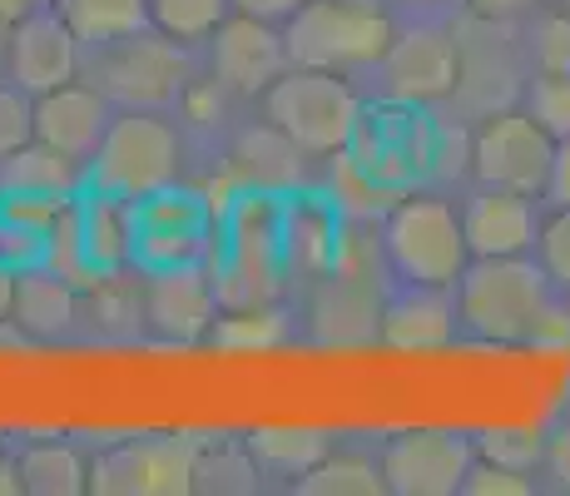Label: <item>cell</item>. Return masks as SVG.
<instances>
[{"label": "cell", "instance_id": "60d3db41", "mask_svg": "<svg viewBox=\"0 0 570 496\" xmlns=\"http://www.w3.org/2000/svg\"><path fill=\"white\" fill-rule=\"evenodd\" d=\"M546 189H551V198H556L561 208H570V139H561V145H556L551 184H546Z\"/></svg>", "mask_w": 570, "mask_h": 496}, {"label": "cell", "instance_id": "7a4b0ae2", "mask_svg": "<svg viewBox=\"0 0 570 496\" xmlns=\"http://www.w3.org/2000/svg\"><path fill=\"white\" fill-rule=\"evenodd\" d=\"M268 119L293 139L303 154H343L357 129V95L337 80V70H313L293 65L263 90Z\"/></svg>", "mask_w": 570, "mask_h": 496}, {"label": "cell", "instance_id": "1f68e13d", "mask_svg": "<svg viewBox=\"0 0 570 496\" xmlns=\"http://www.w3.org/2000/svg\"><path fill=\"white\" fill-rule=\"evenodd\" d=\"M476 451L511 471H531L535 461H546V432H535V427H487L476 437Z\"/></svg>", "mask_w": 570, "mask_h": 496}, {"label": "cell", "instance_id": "603a6c76", "mask_svg": "<svg viewBox=\"0 0 570 496\" xmlns=\"http://www.w3.org/2000/svg\"><path fill=\"white\" fill-rule=\"evenodd\" d=\"M234 174L248 184V189H268V194H283L298 184L303 174V149L283 135L278 125H258V129H244L234 145Z\"/></svg>", "mask_w": 570, "mask_h": 496}, {"label": "cell", "instance_id": "4dcf8cb0", "mask_svg": "<svg viewBox=\"0 0 570 496\" xmlns=\"http://www.w3.org/2000/svg\"><path fill=\"white\" fill-rule=\"evenodd\" d=\"M228 6H234V0H149V20H155L169 40L189 46V40H208L224 26Z\"/></svg>", "mask_w": 570, "mask_h": 496}, {"label": "cell", "instance_id": "2e32d148", "mask_svg": "<svg viewBox=\"0 0 570 496\" xmlns=\"http://www.w3.org/2000/svg\"><path fill=\"white\" fill-rule=\"evenodd\" d=\"M283 263L308 279H327L343 263V218L323 194H293L283 204Z\"/></svg>", "mask_w": 570, "mask_h": 496}, {"label": "cell", "instance_id": "6da1fadb", "mask_svg": "<svg viewBox=\"0 0 570 496\" xmlns=\"http://www.w3.org/2000/svg\"><path fill=\"white\" fill-rule=\"evenodd\" d=\"M288 60L313 70L377 65L392 46V20L372 0H303L288 16Z\"/></svg>", "mask_w": 570, "mask_h": 496}, {"label": "cell", "instance_id": "7402d4cb", "mask_svg": "<svg viewBox=\"0 0 570 496\" xmlns=\"http://www.w3.org/2000/svg\"><path fill=\"white\" fill-rule=\"evenodd\" d=\"M80 164L85 159H75V154L30 139L26 149H16V154L0 159V189L6 194H40V198H60V204H70V198L80 194Z\"/></svg>", "mask_w": 570, "mask_h": 496}, {"label": "cell", "instance_id": "c3c4849f", "mask_svg": "<svg viewBox=\"0 0 570 496\" xmlns=\"http://www.w3.org/2000/svg\"><path fill=\"white\" fill-rule=\"evenodd\" d=\"M407 6H436V0H407Z\"/></svg>", "mask_w": 570, "mask_h": 496}, {"label": "cell", "instance_id": "83f0119b", "mask_svg": "<svg viewBox=\"0 0 570 496\" xmlns=\"http://www.w3.org/2000/svg\"><path fill=\"white\" fill-rule=\"evenodd\" d=\"M293 487L298 496H382L387 477H382V461H367L357 451H327Z\"/></svg>", "mask_w": 570, "mask_h": 496}, {"label": "cell", "instance_id": "44dd1931", "mask_svg": "<svg viewBox=\"0 0 570 496\" xmlns=\"http://www.w3.org/2000/svg\"><path fill=\"white\" fill-rule=\"evenodd\" d=\"M10 318H16L26 333H36V338H60L65 328L80 318V289H75L65 273L40 269V263L36 269H20Z\"/></svg>", "mask_w": 570, "mask_h": 496}, {"label": "cell", "instance_id": "e0dca14e", "mask_svg": "<svg viewBox=\"0 0 570 496\" xmlns=\"http://www.w3.org/2000/svg\"><path fill=\"white\" fill-rule=\"evenodd\" d=\"M109 129V109L100 90H80V85H60V90L36 95V139L55 145L75 159H95Z\"/></svg>", "mask_w": 570, "mask_h": 496}, {"label": "cell", "instance_id": "4fadbf2b", "mask_svg": "<svg viewBox=\"0 0 570 496\" xmlns=\"http://www.w3.org/2000/svg\"><path fill=\"white\" fill-rule=\"evenodd\" d=\"M382 80H387L392 99H442L456 85V46L446 30L416 26L407 36H392L387 55H382Z\"/></svg>", "mask_w": 570, "mask_h": 496}, {"label": "cell", "instance_id": "8992f818", "mask_svg": "<svg viewBox=\"0 0 570 496\" xmlns=\"http://www.w3.org/2000/svg\"><path fill=\"white\" fill-rule=\"evenodd\" d=\"M90 492H100V496L194 492V442L189 437H129V442H115L95 457Z\"/></svg>", "mask_w": 570, "mask_h": 496}, {"label": "cell", "instance_id": "d4e9b609", "mask_svg": "<svg viewBox=\"0 0 570 496\" xmlns=\"http://www.w3.org/2000/svg\"><path fill=\"white\" fill-rule=\"evenodd\" d=\"M258 457L248 437H218L194 442V492L204 496H248L258 492Z\"/></svg>", "mask_w": 570, "mask_h": 496}, {"label": "cell", "instance_id": "7bdbcfd3", "mask_svg": "<svg viewBox=\"0 0 570 496\" xmlns=\"http://www.w3.org/2000/svg\"><path fill=\"white\" fill-rule=\"evenodd\" d=\"M462 6L471 10V16H481V20H501V16H517V10H525L531 0H462Z\"/></svg>", "mask_w": 570, "mask_h": 496}, {"label": "cell", "instance_id": "ba28073f", "mask_svg": "<svg viewBox=\"0 0 570 496\" xmlns=\"http://www.w3.org/2000/svg\"><path fill=\"white\" fill-rule=\"evenodd\" d=\"M556 139L531 115H491L471 139V169L491 189L541 194L551 184Z\"/></svg>", "mask_w": 570, "mask_h": 496}, {"label": "cell", "instance_id": "9c48e42d", "mask_svg": "<svg viewBox=\"0 0 570 496\" xmlns=\"http://www.w3.org/2000/svg\"><path fill=\"white\" fill-rule=\"evenodd\" d=\"M471 437L452 427H412L382 447V477L397 496H452L471 471Z\"/></svg>", "mask_w": 570, "mask_h": 496}, {"label": "cell", "instance_id": "b9f144b4", "mask_svg": "<svg viewBox=\"0 0 570 496\" xmlns=\"http://www.w3.org/2000/svg\"><path fill=\"white\" fill-rule=\"evenodd\" d=\"M244 16H258V20H278V16H293L303 0H234Z\"/></svg>", "mask_w": 570, "mask_h": 496}, {"label": "cell", "instance_id": "30bf717a", "mask_svg": "<svg viewBox=\"0 0 570 496\" xmlns=\"http://www.w3.org/2000/svg\"><path fill=\"white\" fill-rule=\"evenodd\" d=\"M105 90L125 105H169V99L184 95V80H189V65H184L179 40L159 36H125L115 46H105L100 70Z\"/></svg>", "mask_w": 570, "mask_h": 496}, {"label": "cell", "instance_id": "f1b7e54d", "mask_svg": "<svg viewBox=\"0 0 570 496\" xmlns=\"http://www.w3.org/2000/svg\"><path fill=\"white\" fill-rule=\"evenodd\" d=\"M20 482L30 496H80L90 492V467L65 442H36L20 457Z\"/></svg>", "mask_w": 570, "mask_h": 496}, {"label": "cell", "instance_id": "52a82bcc", "mask_svg": "<svg viewBox=\"0 0 570 496\" xmlns=\"http://www.w3.org/2000/svg\"><path fill=\"white\" fill-rule=\"evenodd\" d=\"M208 224H214V204L194 189H164L135 198V259L155 269H179V263H199L208 249Z\"/></svg>", "mask_w": 570, "mask_h": 496}, {"label": "cell", "instance_id": "277c9868", "mask_svg": "<svg viewBox=\"0 0 570 496\" xmlns=\"http://www.w3.org/2000/svg\"><path fill=\"white\" fill-rule=\"evenodd\" d=\"M382 244H387L392 269L407 283H436V289H452L466 269V234L462 218L442 204V198H402L387 214L382 228Z\"/></svg>", "mask_w": 570, "mask_h": 496}, {"label": "cell", "instance_id": "d6a6232c", "mask_svg": "<svg viewBox=\"0 0 570 496\" xmlns=\"http://www.w3.org/2000/svg\"><path fill=\"white\" fill-rule=\"evenodd\" d=\"M525 115H531L556 145L570 139V75L541 70V80L525 90Z\"/></svg>", "mask_w": 570, "mask_h": 496}, {"label": "cell", "instance_id": "4316f807", "mask_svg": "<svg viewBox=\"0 0 570 496\" xmlns=\"http://www.w3.org/2000/svg\"><path fill=\"white\" fill-rule=\"evenodd\" d=\"M60 16L85 46H115L149 26V0H60Z\"/></svg>", "mask_w": 570, "mask_h": 496}, {"label": "cell", "instance_id": "ee69618b", "mask_svg": "<svg viewBox=\"0 0 570 496\" xmlns=\"http://www.w3.org/2000/svg\"><path fill=\"white\" fill-rule=\"evenodd\" d=\"M16 273L6 259H0V318H10V303H16Z\"/></svg>", "mask_w": 570, "mask_h": 496}, {"label": "cell", "instance_id": "f546056e", "mask_svg": "<svg viewBox=\"0 0 570 496\" xmlns=\"http://www.w3.org/2000/svg\"><path fill=\"white\" fill-rule=\"evenodd\" d=\"M208 338L228 352H268V348L288 343V318L268 303H254V308H238V313H228V318H214Z\"/></svg>", "mask_w": 570, "mask_h": 496}, {"label": "cell", "instance_id": "681fc988", "mask_svg": "<svg viewBox=\"0 0 570 496\" xmlns=\"http://www.w3.org/2000/svg\"><path fill=\"white\" fill-rule=\"evenodd\" d=\"M566 6H570V0H566Z\"/></svg>", "mask_w": 570, "mask_h": 496}, {"label": "cell", "instance_id": "8fae6325", "mask_svg": "<svg viewBox=\"0 0 570 496\" xmlns=\"http://www.w3.org/2000/svg\"><path fill=\"white\" fill-rule=\"evenodd\" d=\"M377 125H367V115H357V129L353 139H347V149H357V169H363V179L372 189H397V184H407L412 174L426 169V159H432V135H426V125H416L412 115H402V109H377Z\"/></svg>", "mask_w": 570, "mask_h": 496}, {"label": "cell", "instance_id": "ab89813d", "mask_svg": "<svg viewBox=\"0 0 570 496\" xmlns=\"http://www.w3.org/2000/svg\"><path fill=\"white\" fill-rule=\"evenodd\" d=\"M546 467H551L556 487L570 492V422H561L551 437H546Z\"/></svg>", "mask_w": 570, "mask_h": 496}, {"label": "cell", "instance_id": "d6986e66", "mask_svg": "<svg viewBox=\"0 0 570 496\" xmlns=\"http://www.w3.org/2000/svg\"><path fill=\"white\" fill-rule=\"evenodd\" d=\"M525 198L531 194L491 189V184L471 198L462 214V234L476 259H507V253H525L535 244V214Z\"/></svg>", "mask_w": 570, "mask_h": 496}, {"label": "cell", "instance_id": "f6af8a7d", "mask_svg": "<svg viewBox=\"0 0 570 496\" xmlns=\"http://www.w3.org/2000/svg\"><path fill=\"white\" fill-rule=\"evenodd\" d=\"M16 492H26V482H20V461L0 457V496H16Z\"/></svg>", "mask_w": 570, "mask_h": 496}, {"label": "cell", "instance_id": "7c38bea8", "mask_svg": "<svg viewBox=\"0 0 570 496\" xmlns=\"http://www.w3.org/2000/svg\"><path fill=\"white\" fill-rule=\"evenodd\" d=\"M75 50H80V36L70 30V20L60 10H30V16L16 20V36H10L6 50L10 80L26 95L60 90V85L75 80Z\"/></svg>", "mask_w": 570, "mask_h": 496}, {"label": "cell", "instance_id": "484cf974", "mask_svg": "<svg viewBox=\"0 0 570 496\" xmlns=\"http://www.w3.org/2000/svg\"><path fill=\"white\" fill-rule=\"evenodd\" d=\"M248 447H254L263 471H283V477L298 482L313 461L327 457V432L308 422H268L248 432Z\"/></svg>", "mask_w": 570, "mask_h": 496}, {"label": "cell", "instance_id": "74e56055", "mask_svg": "<svg viewBox=\"0 0 570 496\" xmlns=\"http://www.w3.org/2000/svg\"><path fill=\"white\" fill-rule=\"evenodd\" d=\"M541 263H546V279L570 289V208H561V214L541 228Z\"/></svg>", "mask_w": 570, "mask_h": 496}, {"label": "cell", "instance_id": "9a60e30c", "mask_svg": "<svg viewBox=\"0 0 570 496\" xmlns=\"http://www.w3.org/2000/svg\"><path fill=\"white\" fill-rule=\"evenodd\" d=\"M145 318L164 338L194 343L214 328L218 318V289L199 263H179V269H155L145 289Z\"/></svg>", "mask_w": 570, "mask_h": 496}, {"label": "cell", "instance_id": "bcb514c9", "mask_svg": "<svg viewBox=\"0 0 570 496\" xmlns=\"http://www.w3.org/2000/svg\"><path fill=\"white\" fill-rule=\"evenodd\" d=\"M0 10H6L10 20H20V16H30V10H36V0H0Z\"/></svg>", "mask_w": 570, "mask_h": 496}, {"label": "cell", "instance_id": "e575fe53", "mask_svg": "<svg viewBox=\"0 0 570 496\" xmlns=\"http://www.w3.org/2000/svg\"><path fill=\"white\" fill-rule=\"evenodd\" d=\"M462 492L466 496H525L531 492V482H525V471H511V467H501V461L481 457V461H471Z\"/></svg>", "mask_w": 570, "mask_h": 496}, {"label": "cell", "instance_id": "d590c367", "mask_svg": "<svg viewBox=\"0 0 570 496\" xmlns=\"http://www.w3.org/2000/svg\"><path fill=\"white\" fill-rule=\"evenodd\" d=\"M535 60L551 75H570V10L541 20V30H535Z\"/></svg>", "mask_w": 570, "mask_h": 496}, {"label": "cell", "instance_id": "7dc6e473", "mask_svg": "<svg viewBox=\"0 0 570 496\" xmlns=\"http://www.w3.org/2000/svg\"><path fill=\"white\" fill-rule=\"evenodd\" d=\"M10 36H16V20L0 10V60H6V50H10Z\"/></svg>", "mask_w": 570, "mask_h": 496}, {"label": "cell", "instance_id": "f35d334b", "mask_svg": "<svg viewBox=\"0 0 570 496\" xmlns=\"http://www.w3.org/2000/svg\"><path fill=\"white\" fill-rule=\"evenodd\" d=\"M525 343L535 352H570V313L566 308H551L546 303L541 313H535L531 333H525Z\"/></svg>", "mask_w": 570, "mask_h": 496}, {"label": "cell", "instance_id": "5b68a950", "mask_svg": "<svg viewBox=\"0 0 570 496\" xmlns=\"http://www.w3.org/2000/svg\"><path fill=\"white\" fill-rule=\"evenodd\" d=\"M179 179V135L155 115H129L109 119L100 149H95V189L145 198Z\"/></svg>", "mask_w": 570, "mask_h": 496}, {"label": "cell", "instance_id": "836d02e7", "mask_svg": "<svg viewBox=\"0 0 570 496\" xmlns=\"http://www.w3.org/2000/svg\"><path fill=\"white\" fill-rule=\"evenodd\" d=\"M36 139V105H26V90H0V159L26 149Z\"/></svg>", "mask_w": 570, "mask_h": 496}, {"label": "cell", "instance_id": "3957f363", "mask_svg": "<svg viewBox=\"0 0 570 496\" xmlns=\"http://www.w3.org/2000/svg\"><path fill=\"white\" fill-rule=\"evenodd\" d=\"M456 283H462L456 313L487 343H517V338L531 333L535 313L546 308V273L535 263H525L521 253L466 263Z\"/></svg>", "mask_w": 570, "mask_h": 496}, {"label": "cell", "instance_id": "cb8c5ba5", "mask_svg": "<svg viewBox=\"0 0 570 496\" xmlns=\"http://www.w3.org/2000/svg\"><path fill=\"white\" fill-rule=\"evenodd\" d=\"M313 318L327 343H357V338H372L382 328V313H377V303H372V293L357 279H347L343 269L327 273V289L317 298Z\"/></svg>", "mask_w": 570, "mask_h": 496}, {"label": "cell", "instance_id": "ffe728a7", "mask_svg": "<svg viewBox=\"0 0 570 496\" xmlns=\"http://www.w3.org/2000/svg\"><path fill=\"white\" fill-rule=\"evenodd\" d=\"M75 224H80V249L90 269L119 273V263L135 259V198L95 189L85 204H75Z\"/></svg>", "mask_w": 570, "mask_h": 496}, {"label": "cell", "instance_id": "8d00e7d4", "mask_svg": "<svg viewBox=\"0 0 570 496\" xmlns=\"http://www.w3.org/2000/svg\"><path fill=\"white\" fill-rule=\"evenodd\" d=\"M95 318H105V328L129 323V318H139V293L129 283H119V273H105L95 283Z\"/></svg>", "mask_w": 570, "mask_h": 496}, {"label": "cell", "instance_id": "5bb4252c", "mask_svg": "<svg viewBox=\"0 0 570 496\" xmlns=\"http://www.w3.org/2000/svg\"><path fill=\"white\" fill-rule=\"evenodd\" d=\"M208 40H214V75L244 95L268 90L283 75V65H288V40L273 36L268 20L244 16V10L234 20H224Z\"/></svg>", "mask_w": 570, "mask_h": 496}, {"label": "cell", "instance_id": "ac0fdd59", "mask_svg": "<svg viewBox=\"0 0 570 496\" xmlns=\"http://www.w3.org/2000/svg\"><path fill=\"white\" fill-rule=\"evenodd\" d=\"M456 318L462 313L452 308L446 289H436V283H412L407 293H397L387 308H382L377 338L397 352H436V348L452 343Z\"/></svg>", "mask_w": 570, "mask_h": 496}]
</instances>
